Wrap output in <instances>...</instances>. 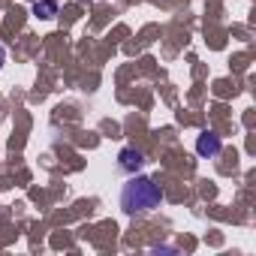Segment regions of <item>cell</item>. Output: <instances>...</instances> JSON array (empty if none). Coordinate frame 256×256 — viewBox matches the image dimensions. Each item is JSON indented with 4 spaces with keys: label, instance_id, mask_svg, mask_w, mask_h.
<instances>
[{
    "label": "cell",
    "instance_id": "cell-5",
    "mask_svg": "<svg viewBox=\"0 0 256 256\" xmlns=\"http://www.w3.org/2000/svg\"><path fill=\"white\" fill-rule=\"evenodd\" d=\"M4 60H6V52H4V46H0V66H4Z\"/></svg>",
    "mask_w": 256,
    "mask_h": 256
},
{
    "label": "cell",
    "instance_id": "cell-4",
    "mask_svg": "<svg viewBox=\"0 0 256 256\" xmlns=\"http://www.w3.org/2000/svg\"><path fill=\"white\" fill-rule=\"evenodd\" d=\"M34 16H40V18H54V16H58V0H36V4H34Z\"/></svg>",
    "mask_w": 256,
    "mask_h": 256
},
{
    "label": "cell",
    "instance_id": "cell-1",
    "mask_svg": "<svg viewBox=\"0 0 256 256\" xmlns=\"http://www.w3.org/2000/svg\"><path fill=\"white\" fill-rule=\"evenodd\" d=\"M160 202H163L160 184H154L145 175H133L130 181L124 184V190H120V208H124V214H130V217L151 214V211L160 208Z\"/></svg>",
    "mask_w": 256,
    "mask_h": 256
},
{
    "label": "cell",
    "instance_id": "cell-3",
    "mask_svg": "<svg viewBox=\"0 0 256 256\" xmlns=\"http://www.w3.org/2000/svg\"><path fill=\"white\" fill-rule=\"evenodd\" d=\"M118 166H120L124 172H139V169L145 166V154L136 151V148H120V154H118Z\"/></svg>",
    "mask_w": 256,
    "mask_h": 256
},
{
    "label": "cell",
    "instance_id": "cell-2",
    "mask_svg": "<svg viewBox=\"0 0 256 256\" xmlns=\"http://www.w3.org/2000/svg\"><path fill=\"white\" fill-rule=\"evenodd\" d=\"M220 151H223V142H220V136L214 130L199 133V139H196V154L199 157H217Z\"/></svg>",
    "mask_w": 256,
    "mask_h": 256
}]
</instances>
